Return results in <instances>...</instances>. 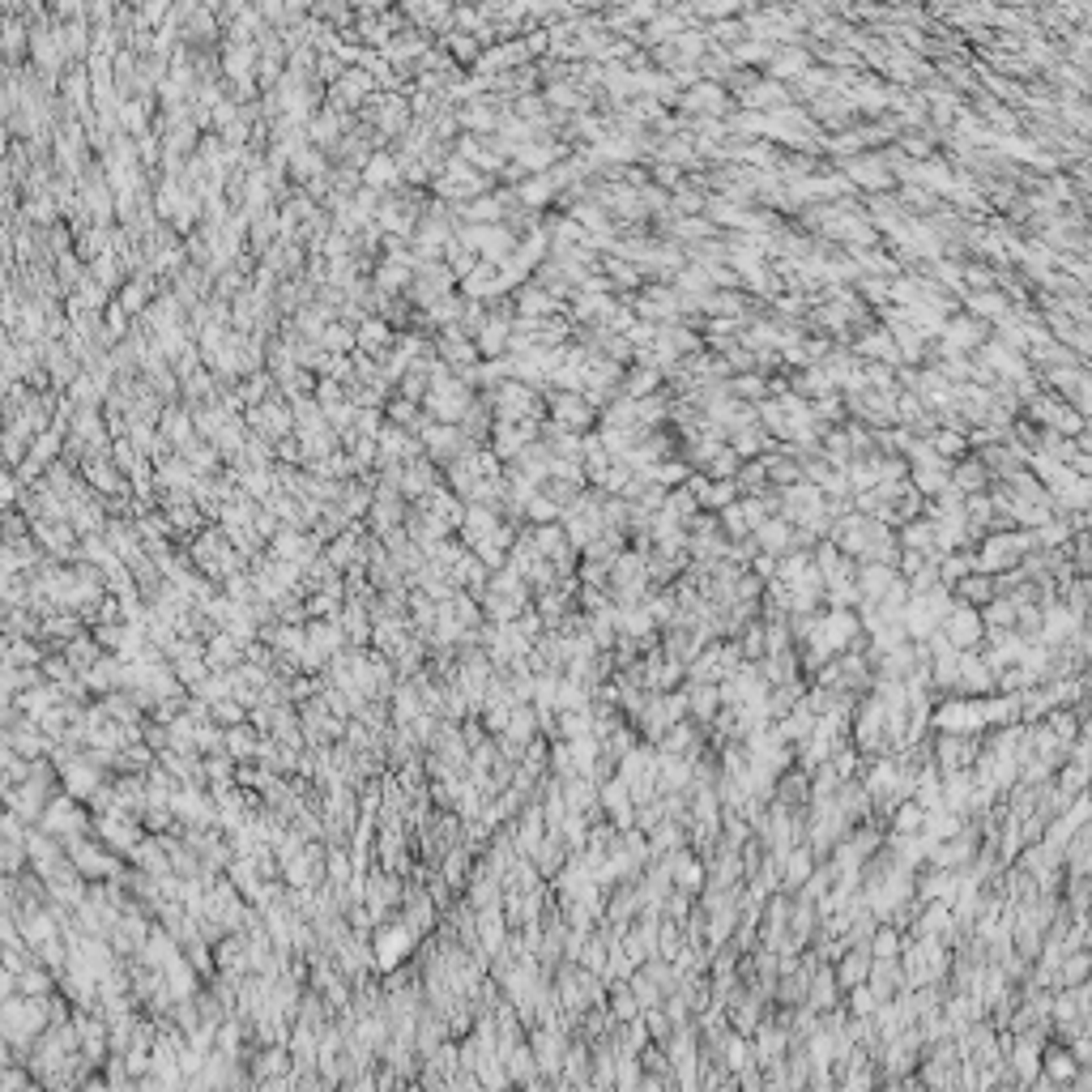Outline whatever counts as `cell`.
I'll return each instance as SVG.
<instances>
[{
    "mask_svg": "<svg viewBox=\"0 0 1092 1092\" xmlns=\"http://www.w3.org/2000/svg\"><path fill=\"white\" fill-rule=\"evenodd\" d=\"M329 870H333V879H337V883H346V875H351L346 858H333V862H329Z\"/></svg>",
    "mask_w": 1092,
    "mask_h": 1092,
    "instance_id": "9c48e42d",
    "label": "cell"
},
{
    "mask_svg": "<svg viewBox=\"0 0 1092 1092\" xmlns=\"http://www.w3.org/2000/svg\"><path fill=\"white\" fill-rule=\"evenodd\" d=\"M529 512H533L538 521H555V504H551V500H533Z\"/></svg>",
    "mask_w": 1092,
    "mask_h": 1092,
    "instance_id": "52a82bcc",
    "label": "cell"
},
{
    "mask_svg": "<svg viewBox=\"0 0 1092 1092\" xmlns=\"http://www.w3.org/2000/svg\"><path fill=\"white\" fill-rule=\"evenodd\" d=\"M22 990L39 998V994H47V990H51V977H47V973H35V969H26V973H22Z\"/></svg>",
    "mask_w": 1092,
    "mask_h": 1092,
    "instance_id": "5b68a950",
    "label": "cell"
},
{
    "mask_svg": "<svg viewBox=\"0 0 1092 1092\" xmlns=\"http://www.w3.org/2000/svg\"><path fill=\"white\" fill-rule=\"evenodd\" d=\"M43 1007L35 1003V994H26V998H9L5 1003V1037L9 1041H26V1037H35L39 1029H43Z\"/></svg>",
    "mask_w": 1092,
    "mask_h": 1092,
    "instance_id": "6da1fadb",
    "label": "cell"
},
{
    "mask_svg": "<svg viewBox=\"0 0 1092 1092\" xmlns=\"http://www.w3.org/2000/svg\"><path fill=\"white\" fill-rule=\"evenodd\" d=\"M410 943H415V930H410V922L397 926V930H380V934H376V965H380V969H393L401 956H410Z\"/></svg>",
    "mask_w": 1092,
    "mask_h": 1092,
    "instance_id": "7a4b0ae2",
    "label": "cell"
},
{
    "mask_svg": "<svg viewBox=\"0 0 1092 1092\" xmlns=\"http://www.w3.org/2000/svg\"><path fill=\"white\" fill-rule=\"evenodd\" d=\"M210 666H231V661H239V649H235V640L231 636H218L214 640V649H210V657H205Z\"/></svg>",
    "mask_w": 1092,
    "mask_h": 1092,
    "instance_id": "277c9868",
    "label": "cell"
},
{
    "mask_svg": "<svg viewBox=\"0 0 1092 1092\" xmlns=\"http://www.w3.org/2000/svg\"><path fill=\"white\" fill-rule=\"evenodd\" d=\"M897 951V939L892 934H879V956H892Z\"/></svg>",
    "mask_w": 1092,
    "mask_h": 1092,
    "instance_id": "30bf717a",
    "label": "cell"
},
{
    "mask_svg": "<svg viewBox=\"0 0 1092 1092\" xmlns=\"http://www.w3.org/2000/svg\"><path fill=\"white\" fill-rule=\"evenodd\" d=\"M227 751L239 760V756H252V734L248 730H235V734H227Z\"/></svg>",
    "mask_w": 1092,
    "mask_h": 1092,
    "instance_id": "8992f818",
    "label": "cell"
},
{
    "mask_svg": "<svg viewBox=\"0 0 1092 1092\" xmlns=\"http://www.w3.org/2000/svg\"><path fill=\"white\" fill-rule=\"evenodd\" d=\"M43 828L47 832H56V837H78L82 832V811L68 802V798H60V802H51L47 811H43Z\"/></svg>",
    "mask_w": 1092,
    "mask_h": 1092,
    "instance_id": "3957f363",
    "label": "cell"
},
{
    "mask_svg": "<svg viewBox=\"0 0 1092 1092\" xmlns=\"http://www.w3.org/2000/svg\"><path fill=\"white\" fill-rule=\"evenodd\" d=\"M218 717H222V721H231V725H235V721H239V717H244V709H235V704H231V700H218Z\"/></svg>",
    "mask_w": 1092,
    "mask_h": 1092,
    "instance_id": "ba28073f",
    "label": "cell"
}]
</instances>
